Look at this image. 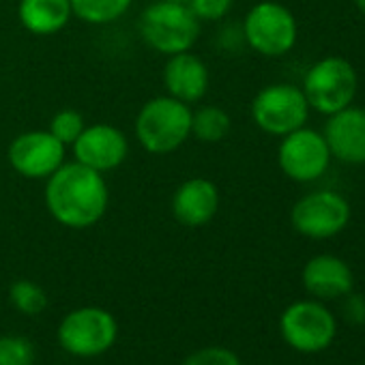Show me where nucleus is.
<instances>
[{
	"instance_id": "obj_1",
	"label": "nucleus",
	"mask_w": 365,
	"mask_h": 365,
	"mask_svg": "<svg viewBox=\"0 0 365 365\" xmlns=\"http://www.w3.org/2000/svg\"><path fill=\"white\" fill-rule=\"evenodd\" d=\"M46 205L56 222L69 228L97 224L108 207V187L101 172L76 161L50 174Z\"/></svg>"
},
{
	"instance_id": "obj_2",
	"label": "nucleus",
	"mask_w": 365,
	"mask_h": 365,
	"mask_svg": "<svg viewBox=\"0 0 365 365\" xmlns=\"http://www.w3.org/2000/svg\"><path fill=\"white\" fill-rule=\"evenodd\" d=\"M192 133V110L174 99H150L138 114L135 135L150 153H170L178 148Z\"/></svg>"
},
{
	"instance_id": "obj_3",
	"label": "nucleus",
	"mask_w": 365,
	"mask_h": 365,
	"mask_svg": "<svg viewBox=\"0 0 365 365\" xmlns=\"http://www.w3.org/2000/svg\"><path fill=\"white\" fill-rule=\"evenodd\" d=\"M140 33L144 41L163 54L187 52L200 33L198 18L187 5L176 3H153L140 18Z\"/></svg>"
},
{
	"instance_id": "obj_4",
	"label": "nucleus",
	"mask_w": 365,
	"mask_h": 365,
	"mask_svg": "<svg viewBox=\"0 0 365 365\" xmlns=\"http://www.w3.org/2000/svg\"><path fill=\"white\" fill-rule=\"evenodd\" d=\"M118 324L114 316L101 307H80L67 314L58 327L63 350L73 356H99L116 341Z\"/></svg>"
},
{
	"instance_id": "obj_5",
	"label": "nucleus",
	"mask_w": 365,
	"mask_h": 365,
	"mask_svg": "<svg viewBox=\"0 0 365 365\" xmlns=\"http://www.w3.org/2000/svg\"><path fill=\"white\" fill-rule=\"evenodd\" d=\"M303 95L314 110L335 114L352 103L356 95V73L344 58H324L307 71Z\"/></svg>"
},
{
	"instance_id": "obj_6",
	"label": "nucleus",
	"mask_w": 365,
	"mask_h": 365,
	"mask_svg": "<svg viewBox=\"0 0 365 365\" xmlns=\"http://www.w3.org/2000/svg\"><path fill=\"white\" fill-rule=\"evenodd\" d=\"M309 103L301 88L292 84H273L262 88L252 106V116L260 129L273 135L297 131L307 120Z\"/></svg>"
},
{
	"instance_id": "obj_7",
	"label": "nucleus",
	"mask_w": 365,
	"mask_h": 365,
	"mask_svg": "<svg viewBox=\"0 0 365 365\" xmlns=\"http://www.w3.org/2000/svg\"><path fill=\"white\" fill-rule=\"evenodd\" d=\"M279 331L294 350L320 352L335 337V318L320 303L299 301L282 314Z\"/></svg>"
},
{
	"instance_id": "obj_8",
	"label": "nucleus",
	"mask_w": 365,
	"mask_h": 365,
	"mask_svg": "<svg viewBox=\"0 0 365 365\" xmlns=\"http://www.w3.org/2000/svg\"><path fill=\"white\" fill-rule=\"evenodd\" d=\"M247 43L264 56H282L297 41L292 14L277 3H260L245 18Z\"/></svg>"
},
{
	"instance_id": "obj_9",
	"label": "nucleus",
	"mask_w": 365,
	"mask_h": 365,
	"mask_svg": "<svg viewBox=\"0 0 365 365\" xmlns=\"http://www.w3.org/2000/svg\"><path fill=\"white\" fill-rule=\"evenodd\" d=\"M350 220L348 202L333 192H314L292 209V226L309 239H329L346 228Z\"/></svg>"
},
{
	"instance_id": "obj_10",
	"label": "nucleus",
	"mask_w": 365,
	"mask_h": 365,
	"mask_svg": "<svg viewBox=\"0 0 365 365\" xmlns=\"http://www.w3.org/2000/svg\"><path fill=\"white\" fill-rule=\"evenodd\" d=\"M329 146L324 135L312 129H297L286 133V140L279 146V165L286 176L299 182L316 180L329 168Z\"/></svg>"
},
{
	"instance_id": "obj_11",
	"label": "nucleus",
	"mask_w": 365,
	"mask_h": 365,
	"mask_svg": "<svg viewBox=\"0 0 365 365\" xmlns=\"http://www.w3.org/2000/svg\"><path fill=\"white\" fill-rule=\"evenodd\" d=\"M65 159V144L50 131H31L14 140L9 161L26 178H43L54 174Z\"/></svg>"
},
{
	"instance_id": "obj_12",
	"label": "nucleus",
	"mask_w": 365,
	"mask_h": 365,
	"mask_svg": "<svg viewBox=\"0 0 365 365\" xmlns=\"http://www.w3.org/2000/svg\"><path fill=\"white\" fill-rule=\"evenodd\" d=\"M73 153L80 163L106 172L123 163L127 157V140L125 135L110 125H93L84 127L80 138L73 142Z\"/></svg>"
},
{
	"instance_id": "obj_13",
	"label": "nucleus",
	"mask_w": 365,
	"mask_h": 365,
	"mask_svg": "<svg viewBox=\"0 0 365 365\" xmlns=\"http://www.w3.org/2000/svg\"><path fill=\"white\" fill-rule=\"evenodd\" d=\"M324 140L329 153L344 163H365V110L344 108L331 114Z\"/></svg>"
},
{
	"instance_id": "obj_14",
	"label": "nucleus",
	"mask_w": 365,
	"mask_h": 365,
	"mask_svg": "<svg viewBox=\"0 0 365 365\" xmlns=\"http://www.w3.org/2000/svg\"><path fill=\"white\" fill-rule=\"evenodd\" d=\"M220 207L217 187L207 178H192L176 190L172 198L174 217L190 228L205 226L213 220Z\"/></svg>"
},
{
	"instance_id": "obj_15",
	"label": "nucleus",
	"mask_w": 365,
	"mask_h": 365,
	"mask_svg": "<svg viewBox=\"0 0 365 365\" xmlns=\"http://www.w3.org/2000/svg\"><path fill=\"white\" fill-rule=\"evenodd\" d=\"M163 80L170 95L182 103L202 99L209 88V71L205 63L187 52L172 54V58L165 65Z\"/></svg>"
},
{
	"instance_id": "obj_16",
	"label": "nucleus",
	"mask_w": 365,
	"mask_h": 365,
	"mask_svg": "<svg viewBox=\"0 0 365 365\" xmlns=\"http://www.w3.org/2000/svg\"><path fill=\"white\" fill-rule=\"evenodd\" d=\"M303 284L318 299H337L352 290V271L335 256H316L303 269Z\"/></svg>"
},
{
	"instance_id": "obj_17",
	"label": "nucleus",
	"mask_w": 365,
	"mask_h": 365,
	"mask_svg": "<svg viewBox=\"0 0 365 365\" xmlns=\"http://www.w3.org/2000/svg\"><path fill=\"white\" fill-rule=\"evenodd\" d=\"M69 0H22L20 22L33 35H52L71 18Z\"/></svg>"
},
{
	"instance_id": "obj_18",
	"label": "nucleus",
	"mask_w": 365,
	"mask_h": 365,
	"mask_svg": "<svg viewBox=\"0 0 365 365\" xmlns=\"http://www.w3.org/2000/svg\"><path fill=\"white\" fill-rule=\"evenodd\" d=\"M71 11L91 24H108L118 20L131 5V0H69Z\"/></svg>"
},
{
	"instance_id": "obj_19",
	"label": "nucleus",
	"mask_w": 365,
	"mask_h": 365,
	"mask_svg": "<svg viewBox=\"0 0 365 365\" xmlns=\"http://www.w3.org/2000/svg\"><path fill=\"white\" fill-rule=\"evenodd\" d=\"M228 129L230 116L217 106L202 108L192 116V131L202 142H220L228 133Z\"/></svg>"
},
{
	"instance_id": "obj_20",
	"label": "nucleus",
	"mask_w": 365,
	"mask_h": 365,
	"mask_svg": "<svg viewBox=\"0 0 365 365\" xmlns=\"http://www.w3.org/2000/svg\"><path fill=\"white\" fill-rule=\"evenodd\" d=\"M11 303L18 312L26 314V316H37L46 309L48 305V297L43 292L41 286H37L31 279H20L11 286L9 290Z\"/></svg>"
},
{
	"instance_id": "obj_21",
	"label": "nucleus",
	"mask_w": 365,
	"mask_h": 365,
	"mask_svg": "<svg viewBox=\"0 0 365 365\" xmlns=\"http://www.w3.org/2000/svg\"><path fill=\"white\" fill-rule=\"evenodd\" d=\"M35 348L22 335L0 337V365H33Z\"/></svg>"
},
{
	"instance_id": "obj_22",
	"label": "nucleus",
	"mask_w": 365,
	"mask_h": 365,
	"mask_svg": "<svg viewBox=\"0 0 365 365\" xmlns=\"http://www.w3.org/2000/svg\"><path fill=\"white\" fill-rule=\"evenodd\" d=\"M82 131H84V118L76 110H61L50 123V133L56 140H61L65 146L73 144Z\"/></svg>"
},
{
	"instance_id": "obj_23",
	"label": "nucleus",
	"mask_w": 365,
	"mask_h": 365,
	"mask_svg": "<svg viewBox=\"0 0 365 365\" xmlns=\"http://www.w3.org/2000/svg\"><path fill=\"white\" fill-rule=\"evenodd\" d=\"M182 365H241L239 356L222 346H209L192 352Z\"/></svg>"
},
{
	"instance_id": "obj_24",
	"label": "nucleus",
	"mask_w": 365,
	"mask_h": 365,
	"mask_svg": "<svg viewBox=\"0 0 365 365\" xmlns=\"http://www.w3.org/2000/svg\"><path fill=\"white\" fill-rule=\"evenodd\" d=\"M187 7L200 20H222L230 11L232 0H190Z\"/></svg>"
},
{
	"instance_id": "obj_25",
	"label": "nucleus",
	"mask_w": 365,
	"mask_h": 365,
	"mask_svg": "<svg viewBox=\"0 0 365 365\" xmlns=\"http://www.w3.org/2000/svg\"><path fill=\"white\" fill-rule=\"evenodd\" d=\"M344 314L350 322L363 324L365 322V299L359 294H352L344 305Z\"/></svg>"
},
{
	"instance_id": "obj_26",
	"label": "nucleus",
	"mask_w": 365,
	"mask_h": 365,
	"mask_svg": "<svg viewBox=\"0 0 365 365\" xmlns=\"http://www.w3.org/2000/svg\"><path fill=\"white\" fill-rule=\"evenodd\" d=\"M354 3H356V7H359V11L365 16V0H354Z\"/></svg>"
},
{
	"instance_id": "obj_27",
	"label": "nucleus",
	"mask_w": 365,
	"mask_h": 365,
	"mask_svg": "<svg viewBox=\"0 0 365 365\" xmlns=\"http://www.w3.org/2000/svg\"><path fill=\"white\" fill-rule=\"evenodd\" d=\"M165 3H176V5H190V0H165Z\"/></svg>"
}]
</instances>
